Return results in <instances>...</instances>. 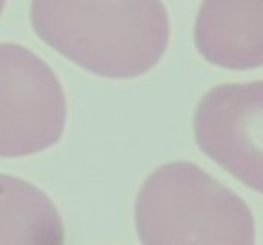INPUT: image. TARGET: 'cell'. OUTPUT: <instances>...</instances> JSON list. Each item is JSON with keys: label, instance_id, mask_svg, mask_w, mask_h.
Returning <instances> with one entry per match:
<instances>
[{"label": "cell", "instance_id": "obj_1", "mask_svg": "<svg viewBox=\"0 0 263 245\" xmlns=\"http://www.w3.org/2000/svg\"><path fill=\"white\" fill-rule=\"evenodd\" d=\"M31 24L56 52L114 80L146 74L170 40L161 0H33Z\"/></svg>", "mask_w": 263, "mask_h": 245}, {"label": "cell", "instance_id": "obj_2", "mask_svg": "<svg viewBox=\"0 0 263 245\" xmlns=\"http://www.w3.org/2000/svg\"><path fill=\"white\" fill-rule=\"evenodd\" d=\"M143 245H254V218L234 191L200 166L170 162L143 184L136 204Z\"/></svg>", "mask_w": 263, "mask_h": 245}, {"label": "cell", "instance_id": "obj_3", "mask_svg": "<svg viewBox=\"0 0 263 245\" xmlns=\"http://www.w3.org/2000/svg\"><path fill=\"white\" fill-rule=\"evenodd\" d=\"M65 116V94L54 70L22 45L0 44V157H26L54 146Z\"/></svg>", "mask_w": 263, "mask_h": 245}, {"label": "cell", "instance_id": "obj_4", "mask_svg": "<svg viewBox=\"0 0 263 245\" xmlns=\"http://www.w3.org/2000/svg\"><path fill=\"white\" fill-rule=\"evenodd\" d=\"M195 137L205 155L245 186L261 191L263 83L220 85L200 99Z\"/></svg>", "mask_w": 263, "mask_h": 245}, {"label": "cell", "instance_id": "obj_5", "mask_svg": "<svg viewBox=\"0 0 263 245\" xmlns=\"http://www.w3.org/2000/svg\"><path fill=\"white\" fill-rule=\"evenodd\" d=\"M195 45L208 62L247 70L263 63V0H204Z\"/></svg>", "mask_w": 263, "mask_h": 245}, {"label": "cell", "instance_id": "obj_6", "mask_svg": "<svg viewBox=\"0 0 263 245\" xmlns=\"http://www.w3.org/2000/svg\"><path fill=\"white\" fill-rule=\"evenodd\" d=\"M52 200L27 180L0 175V245H63Z\"/></svg>", "mask_w": 263, "mask_h": 245}, {"label": "cell", "instance_id": "obj_7", "mask_svg": "<svg viewBox=\"0 0 263 245\" xmlns=\"http://www.w3.org/2000/svg\"><path fill=\"white\" fill-rule=\"evenodd\" d=\"M4 4H6V0H0V15H2V11H4Z\"/></svg>", "mask_w": 263, "mask_h": 245}]
</instances>
